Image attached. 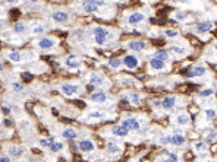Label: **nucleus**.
I'll list each match as a JSON object with an SVG mask.
<instances>
[{
    "mask_svg": "<svg viewBox=\"0 0 217 162\" xmlns=\"http://www.w3.org/2000/svg\"><path fill=\"white\" fill-rule=\"evenodd\" d=\"M90 117H92V118H100V117H104V114L100 113V111H94V113H90Z\"/></svg>",
    "mask_w": 217,
    "mask_h": 162,
    "instance_id": "obj_37",
    "label": "nucleus"
},
{
    "mask_svg": "<svg viewBox=\"0 0 217 162\" xmlns=\"http://www.w3.org/2000/svg\"><path fill=\"white\" fill-rule=\"evenodd\" d=\"M67 19H69V15L66 12H63V10H57V12L53 13V21L57 22V24H63V22H66Z\"/></svg>",
    "mask_w": 217,
    "mask_h": 162,
    "instance_id": "obj_10",
    "label": "nucleus"
},
{
    "mask_svg": "<svg viewBox=\"0 0 217 162\" xmlns=\"http://www.w3.org/2000/svg\"><path fill=\"white\" fill-rule=\"evenodd\" d=\"M172 50L175 51L176 54H185V53H186V50H185V48H181L179 45H173V47H172Z\"/></svg>",
    "mask_w": 217,
    "mask_h": 162,
    "instance_id": "obj_34",
    "label": "nucleus"
},
{
    "mask_svg": "<svg viewBox=\"0 0 217 162\" xmlns=\"http://www.w3.org/2000/svg\"><path fill=\"white\" fill-rule=\"evenodd\" d=\"M62 92L66 95V97H72V95H76L78 91H79V86L78 85H72V83H65L62 85Z\"/></svg>",
    "mask_w": 217,
    "mask_h": 162,
    "instance_id": "obj_2",
    "label": "nucleus"
},
{
    "mask_svg": "<svg viewBox=\"0 0 217 162\" xmlns=\"http://www.w3.org/2000/svg\"><path fill=\"white\" fill-rule=\"evenodd\" d=\"M66 66L67 67H71V69H78V67L81 66V63L76 60L75 56H69L66 58Z\"/></svg>",
    "mask_w": 217,
    "mask_h": 162,
    "instance_id": "obj_20",
    "label": "nucleus"
},
{
    "mask_svg": "<svg viewBox=\"0 0 217 162\" xmlns=\"http://www.w3.org/2000/svg\"><path fill=\"white\" fill-rule=\"evenodd\" d=\"M82 6L85 9V12H88V13H95V12H98V8H100L94 0H85Z\"/></svg>",
    "mask_w": 217,
    "mask_h": 162,
    "instance_id": "obj_7",
    "label": "nucleus"
},
{
    "mask_svg": "<svg viewBox=\"0 0 217 162\" xmlns=\"http://www.w3.org/2000/svg\"><path fill=\"white\" fill-rule=\"evenodd\" d=\"M122 63L128 67V69H136L138 67V58L135 56H132V54H128V56H125L123 58H122Z\"/></svg>",
    "mask_w": 217,
    "mask_h": 162,
    "instance_id": "obj_3",
    "label": "nucleus"
},
{
    "mask_svg": "<svg viewBox=\"0 0 217 162\" xmlns=\"http://www.w3.org/2000/svg\"><path fill=\"white\" fill-rule=\"evenodd\" d=\"M31 2H33V3H34V2H38V0H31Z\"/></svg>",
    "mask_w": 217,
    "mask_h": 162,
    "instance_id": "obj_47",
    "label": "nucleus"
},
{
    "mask_svg": "<svg viewBox=\"0 0 217 162\" xmlns=\"http://www.w3.org/2000/svg\"><path fill=\"white\" fill-rule=\"evenodd\" d=\"M62 134H63V137L65 139H69V140H72V139H75L76 136H78V134H76V131L74 129H65Z\"/></svg>",
    "mask_w": 217,
    "mask_h": 162,
    "instance_id": "obj_23",
    "label": "nucleus"
},
{
    "mask_svg": "<svg viewBox=\"0 0 217 162\" xmlns=\"http://www.w3.org/2000/svg\"><path fill=\"white\" fill-rule=\"evenodd\" d=\"M21 58H22V56L19 51H10L9 53V60H12V61H21Z\"/></svg>",
    "mask_w": 217,
    "mask_h": 162,
    "instance_id": "obj_27",
    "label": "nucleus"
},
{
    "mask_svg": "<svg viewBox=\"0 0 217 162\" xmlns=\"http://www.w3.org/2000/svg\"><path fill=\"white\" fill-rule=\"evenodd\" d=\"M0 70H3V64L2 63H0Z\"/></svg>",
    "mask_w": 217,
    "mask_h": 162,
    "instance_id": "obj_46",
    "label": "nucleus"
},
{
    "mask_svg": "<svg viewBox=\"0 0 217 162\" xmlns=\"http://www.w3.org/2000/svg\"><path fill=\"white\" fill-rule=\"evenodd\" d=\"M53 142H54V139H40V145L43 147H50Z\"/></svg>",
    "mask_w": 217,
    "mask_h": 162,
    "instance_id": "obj_30",
    "label": "nucleus"
},
{
    "mask_svg": "<svg viewBox=\"0 0 217 162\" xmlns=\"http://www.w3.org/2000/svg\"><path fill=\"white\" fill-rule=\"evenodd\" d=\"M112 133H113L115 136H119V137H125V136H128L129 130L120 124V126H115V127H112Z\"/></svg>",
    "mask_w": 217,
    "mask_h": 162,
    "instance_id": "obj_13",
    "label": "nucleus"
},
{
    "mask_svg": "<svg viewBox=\"0 0 217 162\" xmlns=\"http://www.w3.org/2000/svg\"><path fill=\"white\" fill-rule=\"evenodd\" d=\"M166 155H167V158L170 159V161H177L179 159V156L176 154H172V152H169V150H166Z\"/></svg>",
    "mask_w": 217,
    "mask_h": 162,
    "instance_id": "obj_35",
    "label": "nucleus"
},
{
    "mask_svg": "<svg viewBox=\"0 0 217 162\" xmlns=\"http://www.w3.org/2000/svg\"><path fill=\"white\" fill-rule=\"evenodd\" d=\"M122 126L126 127L128 130H138L140 129V121L135 118V117H128L122 121Z\"/></svg>",
    "mask_w": 217,
    "mask_h": 162,
    "instance_id": "obj_4",
    "label": "nucleus"
},
{
    "mask_svg": "<svg viewBox=\"0 0 217 162\" xmlns=\"http://www.w3.org/2000/svg\"><path fill=\"white\" fill-rule=\"evenodd\" d=\"M78 147L82 150V152H92L94 150V142L92 140H88V139H84V140H79L78 142Z\"/></svg>",
    "mask_w": 217,
    "mask_h": 162,
    "instance_id": "obj_5",
    "label": "nucleus"
},
{
    "mask_svg": "<svg viewBox=\"0 0 217 162\" xmlns=\"http://www.w3.org/2000/svg\"><path fill=\"white\" fill-rule=\"evenodd\" d=\"M175 104H176V98L175 97H166V98H163V101H160V105L163 107V108H166V110L173 108Z\"/></svg>",
    "mask_w": 217,
    "mask_h": 162,
    "instance_id": "obj_15",
    "label": "nucleus"
},
{
    "mask_svg": "<svg viewBox=\"0 0 217 162\" xmlns=\"http://www.w3.org/2000/svg\"><path fill=\"white\" fill-rule=\"evenodd\" d=\"M13 31H15L16 34H22L24 31H25V25L21 24V22H18V24L13 25Z\"/></svg>",
    "mask_w": 217,
    "mask_h": 162,
    "instance_id": "obj_28",
    "label": "nucleus"
},
{
    "mask_svg": "<svg viewBox=\"0 0 217 162\" xmlns=\"http://www.w3.org/2000/svg\"><path fill=\"white\" fill-rule=\"evenodd\" d=\"M150 22H151V24H153V25H154V24H156V22H157V19H156V18H153V19H150Z\"/></svg>",
    "mask_w": 217,
    "mask_h": 162,
    "instance_id": "obj_45",
    "label": "nucleus"
},
{
    "mask_svg": "<svg viewBox=\"0 0 217 162\" xmlns=\"http://www.w3.org/2000/svg\"><path fill=\"white\" fill-rule=\"evenodd\" d=\"M92 35H94V40L98 45H104L106 41H107V37H108V31L101 28V26H95L92 29Z\"/></svg>",
    "mask_w": 217,
    "mask_h": 162,
    "instance_id": "obj_1",
    "label": "nucleus"
},
{
    "mask_svg": "<svg viewBox=\"0 0 217 162\" xmlns=\"http://www.w3.org/2000/svg\"><path fill=\"white\" fill-rule=\"evenodd\" d=\"M90 99H91L92 102H100V104H103V102L107 101V95H106L104 92L98 91V92H92L91 95H90Z\"/></svg>",
    "mask_w": 217,
    "mask_h": 162,
    "instance_id": "obj_9",
    "label": "nucleus"
},
{
    "mask_svg": "<svg viewBox=\"0 0 217 162\" xmlns=\"http://www.w3.org/2000/svg\"><path fill=\"white\" fill-rule=\"evenodd\" d=\"M108 64H110V67H113V69H117L119 66L122 64V58H119V57H113V58H110V60H108Z\"/></svg>",
    "mask_w": 217,
    "mask_h": 162,
    "instance_id": "obj_26",
    "label": "nucleus"
},
{
    "mask_svg": "<svg viewBox=\"0 0 217 162\" xmlns=\"http://www.w3.org/2000/svg\"><path fill=\"white\" fill-rule=\"evenodd\" d=\"M128 48L132 51H142L145 48V42L144 41H129L128 42Z\"/></svg>",
    "mask_w": 217,
    "mask_h": 162,
    "instance_id": "obj_12",
    "label": "nucleus"
},
{
    "mask_svg": "<svg viewBox=\"0 0 217 162\" xmlns=\"http://www.w3.org/2000/svg\"><path fill=\"white\" fill-rule=\"evenodd\" d=\"M50 149H51V152H59V150L63 149V143H60V142H59V143H54V142H53L50 146Z\"/></svg>",
    "mask_w": 217,
    "mask_h": 162,
    "instance_id": "obj_31",
    "label": "nucleus"
},
{
    "mask_svg": "<svg viewBox=\"0 0 217 162\" xmlns=\"http://www.w3.org/2000/svg\"><path fill=\"white\" fill-rule=\"evenodd\" d=\"M128 99H129L134 105H136V104H140V102H141V97H140V94H135V92H131V94L128 95Z\"/></svg>",
    "mask_w": 217,
    "mask_h": 162,
    "instance_id": "obj_24",
    "label": "nucleus"
},
{
    "mask_svg": "<svg viewBox=\"0 0 217 162\" xmlns=\"http://www.w3.org/2000/svg\"><path fill=\"white\" fill-rule=\"evenodd\" d=\"M213 28V24L210 22V21H204V22H200V24L197 25V32H207V31H210Z\"/></svg>",
    "mask_w": 217,
    "mask_h": 162,
    "instance_id": "obj_18",
    "label": "nucleus"
},
{
    "mask_svg": "<svg viewBox=\"0 0 217 162\" xmlns=\"http://www.w3.org/2000/svg\"><path fill=\"white\" fill-rule=\"evenodd\" d=\"M185 136H182V134H179V133H176V134H173V136H170V143L175 146H184L185 145Z\"/></svg>",
    "mask_w": 217,
    "mask_h": 162,
    "instance_id": "obj_17",
    "label": "nucleus"
},
{
    "mask_svg": "<svg viewBox=\"0 0 217 162\" xmlns=\"http://www.w3.org/2000/svg\"><path fill=\"white\" fill-rule=\"evenodd\" d=\"M107 152L110 155H117L119 152H120V146L117 145L115 140H110L108 145H107Z\"/></svg>",
    "mask_w": 217,
    "mask_h": 162,
    "instance_id": "obj_19",
    "label": "nucleus"
},
{
    "mask_svg": "<svg viewBox=\"0 0 217 162\" xmlns=\"http://www.w3.org/2000/svg\"><path fill=\"white\" fill-rule=\"evenodd\" d=\"M161 143H163V145L170 143V137H169V136H166V137H161Z\"/></svg>",
    "mask_w": 217,
    "mask_h": 162,
    "instance_id": "obj_40",
    "label": "nucleus"
},
{
    "mask_svg": "<svg viewBox=\"0 0 217 162\" xmlns=\"http://www.w3.org/2000/svg\"><path fill=\"white\" fill-rule=\"evenodd\" d=\"M205 67L204 66H197V67H194L191 72H188L186 73V76L188 78H200V76H204L205 74Z\"/></svg>",
    "mask_w": 217,
    "mask_h": 162,
    "instance_id": "obj_8",
    "label": "nucleus"
},
{
    "mask_svg": "<svg viewBox=\"0 0 217 162\" xmlns=\"http://www.w3.org/2000/svg\"><path fill=\"white\" fill-rule=\"evenodd\" d=\"M104 78L98 74V73H92L91 78H90V83H91L92 86H101V85H104Z\"/></svg>",
    "mask_w": 217,
    "mask_h": 162,
    "instance_id": "obj_14",
    "label": "nucleus"
},
{
    "mask_svg": "<svg viewBox=\"0 0 217 162\" xmlns=\"http://www.w3.org/2000/svg\"><path fill=\"white\" fill-rule=\"evenodd\" d=\"M205 115H207L208 120H214V118H216V111H214V110H207V111H205Z\"/></svg>",
    "mask_w": 217,
    "mask_h": 162,
    "instance_id": "obj_32",
    "label": "nucleus"
},
{
    "mask_svg": "<svg viewBox=\"0 0 217 162\" xmlns=\"http://www.w3.org/2000/svg\"><path fill=\"white\" fill-rule=\"evenodd\" d=\"M164 66H166V63L163 60L157 58V57H153L150 60V67L154 69V70H161V69H164Z\"/></svg>",
    "mask_w": 217,
    "mask_h": 162,
    "instance_id": "obj_16",
    "label": "nucleus"
},
{
    "mask_svg": "<svg viewBox=\"0 0 217 162\" xmlns=\"http://www.w3.org/2000/svg\"><path fill=\"white\" fill-rule=\"evenodd\" d=\"M176 121H177V124H181V126H186V124H189L191 118H189L188 114H179V115L176 117Z\"/></svg>",
    "mask_w": 217,
    "mask_h": 162,
    "instance_id": "obj_22",
    "label": "nucleus"
},
{
    "mask_svg": "<svg viewBox=\"0 0 217 162\" xmlns=\"http://www.w3.org/2000/svg\"><path fill=\"white\" fill-rule=\"evenodd\" d=\"M41 31H43V28H41V26H37V28L34 29V32H41Z\"/></svg>",
    "mask_w": 217,
    "mask_h": 162,
    "instance_id": "obj_43",
    "label": "nucleus"
},
{
    "mask_svg": "<svg viewBox=\"0 0 217 162\" xmlns=\"http://www.w3.org/2000/svg\"><path fill=\"white\" fill-rule=\"evenodd\" d=\"M214 139H216V131L213 130V131H211V134H208V136H207V142H213Z\"/></svg>",
    "mask_w": 217,
    "mask_h": 162,
    "instance_id": "obj_38",
    "label": "nucleus"
},
{
    "mask_svg": "<svg viewBox=\"0 0 217 162\" xmlns=\"http://www.w3.org/2000/svg\"><path fill=\"white\" fill-rule=\"evenodd\" d=\"M164 34H166L169 38H173V37H176V35H177V31H176V29H166V31H164Z\"/></svg>",
    "mask_w": 217,
    "mask_h": 162,
    "instance_id": "obj_33",
    "label": "nucleus"
},
{
    "mask_svg": "<svg viewBox=\"0 0 217 162\" xmlns=\"http://www.w3.org/2000/svg\"><path fill=\"white\" fill-rule=\"evenodd\" d=\"M31 79H33V76H31V74H28V73H25V74H24V81H31Z\"/></svg>",
    "mask_w": 217,
    "mask_h": 162,
    "instance_id": "obj_41",
    "label": "nucleus"
},
{
    "mask_svg": "<svg viewBox=\"0 0 217 162\" xmlns=\"http://www.w3.org/2000/svg\"><path fill=\"white\" fill-rule=\"evenodd\" d=\"M24 147H18V146H10L9 147V154L12 155V156H15V158H19V156H22L24 155Z\"/></svg>",
    "mask_w": 217,
    "mask_h": 162,
    "instance_id": "obj_21",
    "label": "nucleus"
},
{
    "mask_svg": "<svg viewBox=\"0 0 217 162\" xmlns=\"http://www.w3.org/2000/svg\"><path fill=\"white\" fill-rule=\"evenodd\" d=\"M195 147H197L198 150H202V149L205 147V145H204L202 142H198V143H195Z\"/></svg>",
    "mask_w": 217,
    "mask_h": 162,
    "instance_id": "obj_39",
    "label": "nucleus"
},
{
    "mask_svg": "<svg viewBox=\"0 0 217 162\" xmlns=\"http://www.w3.org/2000/svg\"><path fill=\"white\" fill-rule=\"evenodd\" d=\"M142 21H144V13H141V12H134L131 16L128 18V24L131 25H138Z\"/></svg>",
    "mask_w": 217,
    "mask_h": 162,
    "instance_id": "obj_11",
    "label": "nucleus"
},
{
    "mask_svg": "<svg viewBox=\"0 0 217 162\" xmlns=\"http://www.w3.org/2000/svg\"><path fill=\"white\" fill-rule=\"evenodd\" d=\"M37 45H38L41 50H51L54 45H56V42H54V40H51V38H49V37H44V38H41V40L38 41Z\"/></svg>",
    "mask_w": 217,
    "mask_h": 162,
    "instance_id": "obj_6",
    "label": "nucleus"
},
{
    "mask_svg": "<svg viewBox=\"0 0 217 162\" xmlns=\"http://www.w3.org/2000/svg\"><path fill=\"white\" fill-rule=\"evenodd\" d=\"M154 57H157V58H160V60L166 61L167 58H169V54H167L166 50H157V51H156V54H154Z\"/></svg>",
    "mask_w": 217,
    "mask_h": 162,
    "instance_id": "obj_25",
    "label": "nucleus"
},
{
    "mask_svg": "<svg viewBox=\"0 0 217 162\" xmlns=\"http://www.w3.org/2000/svg\"><path fill=\"white\" fill-rule=\"evenodd\" d=\"M202 98H207V97H211L213 95V89H204L202 92L200 94Z\"/></svg>",
    "mask_w": 217,
    "mask_h": 162,
    "instance_id": "obj_36",
    "label": "nucleus"
},
{
    "mask_svg": "<svg viewBox=\"0 0 217 162\" xmlns=\"http://www.w3.org/2000/svg\"><path fill=\"white\" fill-rule=\"evenodd\" d=\"M0 161H2V162H9V161H10V158H5V156H0Z\"/></svg>",
    "mask_w": 217,
    "mask_h": 162,
    "instance_id": "obj_42",
    "label": "nucleus"
},
{
    "mask_svg": "<svg viewBox=\"0 0 217 162\" xmlns=\"http://www.w3.org/2000/svg\"><path fill=\"white\" fill-rule=\"evenodd\" d=\"M176 18H177V19H184L185 15H184V13H177V16H176Z\"/></svg>",
    "mask_w": 217,
    "mask_h": 162,
    "instance_id": "obj_44",
    "label": "nucleus"
},
{
    "mask_svg": "<svg viewBox=\"0 0 217 162\" xmlns=\"http://www.w3.org/2000/svg\"><path fill=\"white\" fill-rule=\"evenodd\" d=\"M12 89L15 91V92H22V91H24L22 82H13V83H12Z\"/></svg>",
    "mask_w": 217,
    "mask_h": 162,
    "instance_id": "obj_29",
    "label": "nucleus"
}]
</instances>
